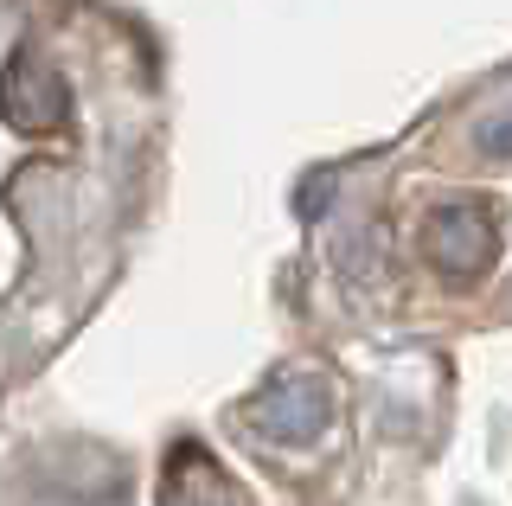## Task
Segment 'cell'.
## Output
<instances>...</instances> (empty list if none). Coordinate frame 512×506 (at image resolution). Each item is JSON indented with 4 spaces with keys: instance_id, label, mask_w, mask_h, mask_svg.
<instances>
[{
    "instance_id": "1",
    "label": "cell",
    "mask_w": 512,
    "mask_h": 506,
    "mask_svg": "<svg viewBox=\"0 0 512 506\" xmlns=\"http://www.w3.org/2000/svg\"><path fill=\"white\" fill-rule=\"evenodd\" d=\"M327 417H333V404H327L320 378H276L256 398V430L276 436V442H314L327 430Z\"/></svg>"
},
{
    "instance_id": "3",
    "label": "cell",
    "mask_w": 512,
    "mask_h": 506,
    "mask_svg": "<svg viewBox=\"0 0 512 506\" xmlns=\"http://www.w3.org/2000/svg\"><path fill=\"white\" fill-rule=\"evenodd\" d=\"M480 148L506 161V154H512V116H500V122H480Z\"/></svg>"
},
{
    "instance_id": "2",
    "label": "cell",
    "mask_w": 512,
    "mask_h": 506,
    "mask_svg": "<svg viewBox=\"0 0 512 506\" xmlns=\"http://www.w3.org/2000/svg\"><path fill=\"white\" fill-rule=\"evenodd\" d=\"M429 244H436L442 270L474 276V270H487V257H493V225L480 212H468V205H442L436 225H429Z\"/></svg>"
}]
</instances>
